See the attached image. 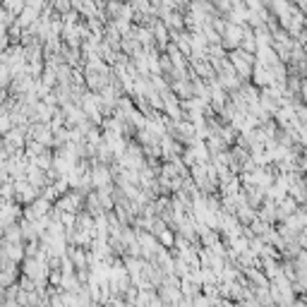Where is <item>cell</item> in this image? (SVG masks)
Segmentation results:
<instances>
[{
  "label": "cell",
  "instance_id": "obj_1",
  "mask_svg": "<svg viewBox=\"0 0 307 307\" xmlns=\"http://www.w3.org/2000/svg\"><path fill=\"white\" fill-rule=\"evenodd\" d=\"M240 36H245V34L240 32V27H238V24H228V29H226V44L235 46L240 41Z\"/></svg>",
  "mask_w": 307,
  "mask_h": 307
},
{
  "label": "cell",
  "instance_id": "obj_2",
  "mask_svg": "<svg viewBox=\"0 0 307 307\" xmlns=\"http://www.w3.org/2000/svg\"><path fill=\"white\" fill-rule=\"evenodd\" d=\"M5 8H8V10H22L24 8V0H8V3H5Z\"/></svg>",
  "mask_w": 307,
  "mask_h": 307
}]
</instances>
